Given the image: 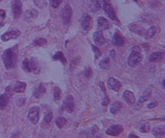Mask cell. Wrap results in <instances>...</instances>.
<instances>
[{"mask_svg": "<svg viewBox=\"0 0 165 138\" xmlns=\"http://www.w3.org/2000/svg\"><path fill=\"white\" fill-rule=\"evenodd\" d=\"M98 27L101 29H107L109 28V22L104 17H99L98 19Z\"/></svg>", "mask_w": 165, "mask_h": 138, "instance_id": "obj_25", "label": "cell"}, {"mask_svg": "<svg viewBox=\"0 0 165 138\" xmlns=\"http://www.w3.org/2000/svg\"><path fill=\"white\" fill-rule=\"evenodd\" d=\"M143 54L141 52V49L139 46H133L132 49H131V54L129 55L127 63H128L129 66L135 67L141 63L143 61Z\"/></svg>", "mask_w": 165, "mask_h": 138, "instance_id": "obj_2", "label": "cell"}, {"mask_svg": "<svg viewBox=\"0 0 165 138\" xmlns=\"http://www.w3.org/2000/svg\"><path fill=\"white\" fill-rule=\"evenodd\" d=\"M61 98V91L58 86H55L53 89V99L54 101H59Z\"/></svg>", "mask_w": 165, "mask_h": 138, "instance_id": "obj_30", "label": "cell"}, {"mask_svg": "<svg viewBox=\"0 0 165 138\" xmlns=\"http://www.w3.org/2000/svg\"><path fill=\"white\" fill-rule=\"evenodd\" d=\"M20 34H21V32L19 30L9 31L7 33H5L4 34L2 35L1 40L5 42V41H8L10 40L16 39V38H18L20 36Z\"/></svg>", "mask_w": 165, "mask_h": 138, "instance_id": "obj_10", "label": "cell"}, {"mask_svg": "<svg viewBox=\"0 0 165 138\" xmlns=\"http://www.w3.org/2000/svg\"><path fill=\"white\" fill-rule=\"evenodd\" d=\"M2 61L6 69H10L15 66L18 58V47L14 46L6 49L2 53Z\"/></svg>", "mask_w": 165, "mask_h": 138, "instance_id": "obj_1", "label": "cell"}, {"mask_svg": "<svg viewBox=\"0 0 165 138\" xmlns=\"http://www.w3.org/2000/svg\"><path fill=\"white\" fill-rule=\"evenodd\" d=\"M3 25H4V23H3V22H0V28L3 27Z\"/></svg>", "mask_w": 165, "mask_h": 138, "instance_id": "obj_44", "label": "cell"}, {"mask_svg": "<svg viewBox=\"0 0 165 138\" xmlns=\"http://www.w3.org/2000/svg\"><path fill=\"white\" fill-rule=\"evenodd\" d=\"M49 2L52 7H53V8H57V7H59V6L61 4L62 0H49Z\"/></svg>", "mask_w": 165, "mask_h": 138, "instance_id": "obj_36", "label": "cell"}, {"mask_svg": "<svg viewBox=\"0 0 165 138\" xmlns=\"http://www.w3.org/2000/svg\"><path fill=\"white\" fill-rule=\"evenodd\" d=\"M112 43L115 46H122L124 45L125 39L122 33L118 30H115L114 34L113 36V40H112Z\"/></svg>", "mask_w": 165, "mask_h": 138, "instance_id": "obj_12", "label": "cell"}, {"mask_svg": "<svg viewBox=\"0 0 165 138\" xmlns=\"http://www.w3.org/2000/svg\"><path fill=\"white\" fill-rule=\"evenodd\" d=\"M46 93V88H45L44 85L43 83H40L38 86L35 88L34 92H33V95L36 99H40L43 95H44V94Z\"/></svg>", "mask_w": 165, "mask_h": 138, "instance_id": "obj_18", "label": "cell"}, {"mask_svg": "<svg viewBox=\"0 0 165 138\" xmlns=\"http://www.w3.org/2000/svg\"><path fill=\"white\" fill-rule=\"evenodd\" d=\"M163 53L162 52L157 51V52H154L151 54L149 57V61L152 62H155V61H159L163 59Z\"/></svg>", "mask_w": 165, "mask_h": 138, "instance_id": "obj_23", "label": "cell"}, {"mask_svg": "<svg viewBox=\"0 0 165 138\" xmlns=\"http://www.w3.org/2000/svg\"><path fill=\"white\" fill-rule=\"evenodd\" d=\"M124 128L122 127V125L120 124H114L110 126L109 128H108L106 131V133L109 135V136H118L119 134H121L123 132Z\"/></svg>", "mask_w": 165, "mask_h": 138, "instance_id": "obj_9", "label": "cell"}, {"mask_svg": "<svg viewBox=\"0 0 165 138\" xmlns=\"http://www.w3.org/2000/svg\"><path fill=\"white\" fill-rule=\"evenodd\" d=\"M66 122V119L64 118V117L60 116L56 120V125L59 128H61L64 127V125H65Z\"/></svg>", "mask_w": 165, "mask_h": 138, "instance_id": "obj_32", "label": "cell"}, {"mask_svg": "<svg viewBox=\"0 0 165 138\" xmlns=\"http://www.w3.org/2000/svg\"><path fill=\"white\" fill-rule=\"evenodd\" d=\"M35 5L39 8H43L47 4V1L46 0H33Z\"/></svg>", "mask_w": 165, "mask_h": 138, "instance_id": "obj_34", "label": "cell"}, {"mask_svg": "<svg viewBox=\"0 0 165 138\" xmlns=\"http://www.w3.org/2000/svg\"><path fill=\"white\" fill-rule=\"evenodd\" d=\"M162 86H163L165 88V78L163 80V82H162Z\"/></svg>", "mask_w": 165, "mask_h": 138, "instance_id": "obj_45", "label": "cell"}, {"mask_svg": "<svg viewBox=\"0 0 165 138\" xmlns=\"http://www.w3.org/2000/svg\"><path fill=\"white\" fill-rule=\"evenodd\" d=\"M94 41L97 45L102 46L106 43V39L102 31H98L94 33Z\"/></svg>", "mask_w": 165, "mask_h": 138, "instance_id": "obj_15", "label": "cell"}, {"mask_svg": "<svg viewBox=\"0 0 165 138\" xmlns=\"http://www.w3.org/2000/svg\"><path fill=\"white\" fill-rule=\"evenodd\" d=\"M27 87V83L23 82H17L14 86V91L16 93L24 92Z\"/></svg>", "mask_w": 165, "mask_h": 138, "instance_id": "obj_24", "label": "cell"}, {"mask_svg": "<svg viewBox=\"0 0 165 138\" xmlns=\"http://www.w3.org/2000/svg\"><path fill=\"white\" fill-rule=\"evenodd\" d=\"M151 95H152V90L150 88L147 89L143 93V95L140 97V99L138 101V105H141L142 104H144V102H146L149 98H150Z\"/></svg>", "mask_w": 165, "mask_h": 138, "instance_id": "obj_21", "label": "cell"}, {"mask_svg": "<svg viewBox=\"0 0 165 138\" xmlns=\"http://www.w3.org/2000/svg\"><path fill=\"white\" fill-rule=\"evenodd\" d=\"M122 104H121L119 101H115L114 103L111 104L110 108H109V112L111 114H117L118 112H119V111L122 109Z\"/></svg>", "mask_w": 165, "mask_h": 138, "instance_id": "obj_22", "label": "cell"}, {"mask_svg": "<svg viewBox=\"0 0 165 138\" xmlns=\"http://www.w3.org/2000/svg\"><path fill=\"white\" fill-rule=\"evenodd\" d=\"M0 1H1V0H0Z\"/></svg>", "mask_w": 165, "mask_h": 138, "instance_id": "obj_47", "label": "cell"}, {"mask_svg": "<svg viewBox=\"0 0 165 138\" xmlns=\"http://www.w3.org/2000/svg\"><path fill=\"white\" fill-rule=\"evenodd\" d=\"M159 120H162V121H165V116H163V118H160Z\"/></svg>", "mask_w": 165, "mask_h": 138, "instance_id": "obj_46", "label": "cell"}, {"mask_svg": "<svg viewBox=\"0 0 165 138\" xmlns=\"http://www.w3.org/2000/svg\"><path fill=\"white\" fill-rule=\"evenodd\" d=\"M9 97H10V95H8L7 92L0 95V109L1 110H3L7 106L9 103Z\"/></svg>", "mask_w": 165, "mask_h": 138, "instance_id": "obj_20", "label": "cell"}, {"mask_svg": "<svg viewBox=\"0 0 165 138\" xmlns=\"http://www.w3.org/2000/svg\"><path fill=\"white\" fill-rule=\"evenodd\" d=\"M66 110L69 113H72L74 110V99L72 95H68L65 99L64 100V103L62 104V107L60 108V111Z\"/></svg>", "mask_w": 165, "mask_h": 138, "instance_id": "obj_6", "label": "cell"}, {"mask_svg": "<svg viewBox=\"0 0 165 138\" xmlns=\"http://www.w3.org/2000/svg\"><path fill=\"white\" fill-rule=\"evenodd\" d=\"M114 53H115L114 50H111L110 51V56L112 57V58H114Z\"/></svg>", "mask_w": 165, "mask_h": 138, "instance_id": "obj_43", "label": "cell"}, {"mask_svg": "<svg viewBox=\"0 0 165 138\" xmlns=\"http://www.w3.org/2000/svg\"><path fill=\"white\" fill-rule=\"evenodd\" d=\"M152 134L155 138H165V123L153 128Z\"/></svg>", "mask_w": 165, "mask_h": 138, "instance_id": "obj_11", "label": "cell"}, {"mask_svg": "<svg viewBox=\"0 0 165 138\" xmlns=\"http://www.w3.org/2000/svg\"><path fill=\"white\" fill-rule=\"evenodd\" d=\"M72 15H73V10L71 7L69 5H65L61 11V18H62L64 24H68L70 23Z\"/></svg>", "mask_w": 165, "mask_h": 138, "instance_id": "obj_7", "label": "cell"}, {"mask_svg": "<svg viewBox=\"0 0 165 138\" xmlns=\"http://www.w3.org/2000/svg\"><path fill=\"white\" fill-rule=\"evenodd\" d=\"M92 74L93 72L91 68H90V67H87L86 69V70H85V75H86V77L87 78H90L92 77Z\"/></svg>", "mask_w": 165, "mask_h": 138, "instance_id": "obj_38", "label": "cell"}, {"mask_svg": "<svg viewBox=\"0 0 165 138\" xmlns=\"http://www.w3.org/2000/svg\"><path fill=\"white\" fill-rule=\"evenodd\" d=\"M99 85H100V88H101V90L103 91L104 95H105V98H104V99L102 101V105L107 106L109 103V97H108L107 94H106V91L105 86H104V82H100Z\"/></svg>", "mask_w": 165, "mask_h": 138, "instance_id": "obj_27", "label": "cell"}, {"mask_svg": "<svg viewBox=\"0 0 165 138\" xmlns=\"http://www.w3.org/2000/svg\"><path fill=\"white\" fill-rule=\"evenodd\" d=\"M52 58H53V60L55 61H60L63 64H66V59L64 57L63 53L61 52L56 53L54 54V56Z\"/></svg>", "mask_w": 165, "mask_h": 138, "instance_id": "obj_29", "label": "cell"}, {"mask_svg": "<svg viewBox=\"0 0 165 138\" xmlns=\"http://www.w3.org/2000/svg\"><path fill=\"white\" fill-rule=\"evenodd\" d=\"M92 25V18L89 15H85L82 20V28L84 31L89 30Z\"/></svg>", "mask_w": 165, "mask_h": 138, "instance_id": "obj_16", "label": "cell"}, {"mask_svg": "<svg viewBox=\"0 0 165 138\" xmlns=\"http://www.w3.org/2000/svg\"><path fill=\"white\" fill-rule=\"evenodd\" d=\"M122 99H124V101L129 104V105H134L135 103V97L133 92L131 91H125L123 95H122Z\"/></svg>", "mask_w": 165, "mask_h": 138, "instance_id": "obj_14", "label": "cell"}, {"mask_svg": "<svg viewBox=\"0 0 165 138\" xmlns=\"http://www.w3.org/2000/svg\"><path fill=\"white\" fill-rule=\"evenodd\" d=\"M22 67L24 71L31 73L33 72L35 73H38L40 72V67L37 64L36 61H35L34 58H25L22 62Z\"/></svg>", "mask_w": 165, "mask_h": 138, "instance_id": "obj_3", "label": "cell"}, {"mask_svg": "<svg viewBox=\"0 0 165 138\" xmlns=\"http://www.w3.org/2000/svg\"><path fill=\"white\" fill-rule=\"evenodd\" d=\"M128 138H140V137L138 136H136V135H135V134H130Z\"/></svg>", "mask_w": 165, "mask_h": 138, "instance_id": "obj_42", "label": "cell"}, {"mask_svg": "<svg viewBox=\"0 0 165 138\" xmlns=\"http://www.w3.org/2000/svg\"><path fill=\"white\" fill-rule=\"evenodd\" d=\"M11 10L15 19L19 18L22 14V2L20 0H13L11 2Z\"/></svg>", "mask_w": 165, "mask_h": 138, "instance_id": "obj_8", "label": "cell"}, {"mask_svg": "<svg viewBox=\"0 0 165 138\" xmlns=\"http://www.w3.org/2000/svg\"><path fill=\"white\" fill-rule=\"evenodd\" d=\"M53 118V114L52 112H50V111H48V112H45L44 117V122L45 124H49Z\"/></svg>", "mask_w": 165, "mask_h": 138, "instance_id": "obj_31", "label": "cell"}, {"mask_svg": "<svg viewBox=\"0 0 165 138\" xmlns=\"http://www.w3.org/2000/svg\"><path fill=\"white\" fill-rule=\"evenodd\" d=\"M47 44V40L45 38H38L33 41V45L35 46H44Z\"/></svg>", "mask_w": 165, "mask_h": 138, "instance_id": "obj_33", "label": "cell"}, {"mask_svg": "<svg viewBox=\"0 0 165 138\" xmlns=\"http://www.w3.org/2000/svg\"><path fill=\"white\" fill-rule=\"evenodd\" d=\"M28 118L31 121V123L36 124L40 120V108L36 106L31 108L28 111Z\"/></svg>", "mask_w": 165, "mask_h": 138, "instance_id": "obj_5", "label": "cell"}, {"mask_svg": "<svg viewBox=\"0 0 165 138\" xmlns=\"http://www.w3.org/2000/svg\"><path fill=\"white\" fill-rule=\"evenodd\" d=\"M129 29H130L132 33L139 35V36H142V37H144L145 31H146L144 28H142V27L139 26V25L135 24H130V25H129Z\"/></svg>", "mask_w": 165, "mask_h": 138, "instance_id": "obj_19", "label": "cell"}, {"mask_svg": "<svg viewBox=\"0 0 165 138\" xmlns=\"http://www.w3.org/2000/svg\"><path fill=\"white\" fill-rule=\"evenodd\" d=\"M107 85L109 89L114 91H118L122 87V83L114 78H109L107 81Z\"/></svg>", "mask_w": 165, "mask_h": 138, "instance_id": "obj_13", "label": "cell"}, {"mask_svg": "<svg viewBox=\"0 0 165 138\" xmlns=\"http://www.w3.org/2000/svg\"><path fill=\"white\" fill-rule=\"evenodd\" d=\"M5 16H6V12L3 10H2V9H0V17L2 18V19H4Z\"/></svg>", "mask_w": 165, "mask_h": 138, "instance_id": "obj_41", "label": "cell"}, {"mask_svg": "<svg viewBox=\"0 0 165 138\" xmlns=\"http://www.w3.org/2000/svg\"><path fill=\"white\" fill-rule=\"evenodd\" d=\"M98 132V126H94V127L91 128V129H90V132H91V135H95V134L97 133Z\"/></svg>", "mask_w": 165, "mask_h": 138, "instance_id": "obj_39", "label": "cell"}, {"mask_svg": "<svg viewBox=\"0 0 165 138\" xmlns=\"http://www.w3.org/2000/svg\"><path fill=\"white\" fill-rule=\"evenodd\" d=\"M109 63H110L109 58L108 57H105V58L99 62V67H100L102 69H107L109 67Z\"/></svg>", "mask_w": 165, "mask_h": 138, "instance_id": "obj_28", "label": "cell"}, {"mask_svg": "<svg viewBox=\"0 0 165 138\" xmlns=\"http://www.w3.org/2000/svg\"><path fill=\"white\" fill-rule=\"evenodd\" d=\"M92 48H93V50L94 51L95 53V59H98L99 57L101 56V51H100V49H99L98 48H97L96 46L94 45H92Z\"/></svg>", "mask_w": 165, "mask_h": 138, "instance_id": "obj_37", "label": "cell"}, {"mask_svg": "<svg viewBox=\"0 0 165 138\" xmlns=\"http://www.w3.org/2000/svg\"><path fill=\"white\" fill-rule=\"evenodd\" d=\"M37 15H38L37 11L34 10V9H31V10L26 11L25 14H24V17H25L26 20H30L37 17Z\"/></svg>", "mask_w": 165, "mask_h": 138, "instance_id": "obj_26", "label": "cell"}, {"mask_svg": "<svg viewBox=\"0 0 165 138\" xmlns=\"http://www.w3.org/2000/svg\"><path fill=\"white\" fill-rule=\"evenodd\" d=\"M150 130V124L148 123H144L142 124L141 126L140 127V131L143 133H146V132H148Z\"/></svg>", "mask_w": 165, "mask_h": 138, "instance_id": "obj_35", "label": "cell"}, {"mask_svg": "<svg viewBox=\"0 0 165 138\" xmlns=\"http://www.w3.org/2000/svg\"><path fill=\"white\" fill-rule=\"evenodd\" d=\"M157 106H158V102H152V103H150L148 105V108L152 109V108H155Z\"/></svg>", "mask_w": 165, "mask_h": 138, "instance_id": "obj_40", "label": "cell"}, {"mask_svg": "<svg viewBox=\"0 0 165 138\" xmlns=\"http://www.w3.org/2000/svg\"><path fill=\"white\" fill-rule=\"evenodd\" d=\"M159 27L157 26H152L151 28H149L148 30L145 31V33H144V37L146 38V39H151L154 37L157 33H159Z\"/></svg>", "mask_w": 165, "mask_h": 138, "instance_id": "obj_17", "label": "cell"}, {"mask_svg": "<svg viewBox=\"0 0 165 138\" xmlns=\"http://www.w3.org/2000/svg\"><path fill=\"white\" fill-rule=\"evenodd\" d=\"M96 2L98 7H102L103 10L111 20H115V13H114V8L110 4L109 0H97Z\"/></svg>", "mask_w": 165, "mask_h": 138, "instance_id": "obj_4", "label": "cell"}]
</instances>
